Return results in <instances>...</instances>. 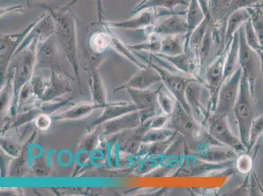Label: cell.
Here are the masks:
<instances>
[{
  "label": "cell",
  "instance_id": "12",
  "mask_svg": "<svg viewBox=\"0 0 263 196\" xmlns=\"http://www.w3.org/2000/svg\"><path fill=\"white\" fill-rule=\"evenodd\" d=\"M250 18L247 9H243L231 14L227 18L226 31H224L223 47L227 43L233 39L234 34L238 32L241 26Z\"/></svg>",
  "mask_w": 263,
  "mask_h": 196
},
{
  "label": "cell",
  "instance_id": "11",
  "mask_svg": "<svg viewBox=\"0 0 263 196\" xmlns=\"http://www.w3.org/2000/svg\"><path fill=\"white\" fill-rule=\"evenodd\" d=\"M185 15L186 11H184L182 13L168 16L161 22L157 23L154 26L145 30V32L147 35L155 33L161 36L185 35L188 32L186 18L183 17Z\"/></svg>",
  "mask_w": 263,
  "mask_h": 196
},
{
  "label": "cell",
  "instance_id": "33",
  "mask_svg": "<svg viewBox=\"0 0 263 196\" xmlns=\"http://www.w3.org/2000/svg\"><path fill=\"white\" fill-rule=\"evenodd\" d=\"M40 1H41V0H40Z\"/></svg>",
  "mask_w": 263,
  "mask_h": 196
},
{
  "label": "cell",
  "instance_id": "20",
  "mask_svg": "<svg viewBox=\"0 0 263 196\" xmlns=\"http://www.w3.org/2000/svg\"><path fill=\"white\" fill-rule=\"evenodd\" d=\"M213 41H214V38H213L211 29L209 27L206 33H205L202 44L200 45L199 52H198V61L200 73L204 71L203 68L205 66V62L209 59Z\"/></svg>",
  "mask_w": 263,
  "mask_h": 196
},
{
  "label": "cell",
  "instance_id": "19",
  "mask_svg": "<svg viewBox=\"0 0 263 196\" xmlns=\"http://www.w3.org/2000/svg\"><path fill=\"white\" fill-rule=\"evenodd\" d=\"M246 9L250 15L253 30L257 35L260 45L263 47V10L258 4Z\"/></svg>",
  "mask_w": 263,
  "mask_h": 196
},
{
  "label": "cell",
  "instance_id": "28",
  "mask_svg": "<svg viewBox=\"0 0 263 196\" xmlns=\"http://www.w3.org/2000/svg\"><path fill=\"white\" fill-rule=\"evenodd\" d=\"M24 8L21 5L18 6H9L8 8H1V17L7 13H23Z\"/></svg>",
  "mask_w": 263,
  "mask_h": 196
},
{
  "label": "cell",
  "instance_id": "32",
  "mask_svg": "<svg viewBox=\"0 0 263 196\" xmlns=\"http://www.w3.org/2000/svg\"><path fill=\"white\" fill-rule=\"evenodd\" d=\"M262 49H263V47H262Z\"/></svg>",
  "mask_w": 263,
  "mask_h": 196
},
{
  "label": "cell",
  "instance_id": "14",
  "mask_svg": "<svg viewBox=\"0 0 263 196\" xmlns=\"http://www.w3.org/2000/svg\"><path fill=\"white\" fill-rule=\"evenodd\" d=\"M185 18L188 26V32L185 35V40L188 39L193 31L200 25L205 18L198 0H190L186 11Z\"/></svg>",
  "mask_w": 263,
  "mask_h": 196
},
{
  "label": "cell",
  "instance_id": "4",
  "mask_svg": "<svg viewBox=\"0 0 263 196\" xmlns=\"http://www.w3.org/2000/svg\"><path fill=\"white\" fill-rule=\"evenodd\" d=\"M185 98L191 114L203 125L212 113V96L209 88L199 80L189 84Z\"/></svg>",
  "mask_w": 263,
  "mask_h": 196
},
{
  "label": "cell",
  "instance_id": "10",
  "mask_svg": "<svg viewBox=\"0 0 263 196\" xmlns=\"http://www.w3.org/2000/svg\"><path fill=\"white\" fill-rule=\"evenodd\" d=\"M232 40L224 45L223 50L217 55V58L209 64L205 69V80L204 83L209 88L212 96V112L216 107L217 95L220 87L223 82L224 65L227 52L230 47Z\"/></svg>",
  "mask_w": 263,
  "mask_h": 196
},
{
  "label": "cell",
  "instance_id": "30",
  "mask_svg": "<svg viewBox=\"0 0 263 196\" xmlns=\"http://www.w3.org/2000/svg\"><path fill=\"white\" fill-rule=\"evenodd\" d=\"M258 5H259V6L260 7V8H262V9L263 10V2H261V3L258 4Z\"/></svg>",
  "mask_w": 263,
  "mask_h": 196
},
{
  "label": "cell",
  "instance_id": "22",
  "mask_svg": "<svg viewBox=\"0 0 263 196\" xmlns=\"http://www.w3.org/2000/svg\"><path fill=\"white\" fill-rule=\"evenodd\" d=\"M262 2L263 0H229L226 8V18L234 12L247 9Z\"/></svg>",
  "mask_w": 263,
  "mask_h": 196
},
{
  "label": "cell",
  "instance_id": "13",
  "mask_svg": "<svg viewBox=\"0 0 263 196\" xmlns=\"http://www.w3.org/2000/svg\"><path fill=\"white\" fill-rule=\"evenodd\" d=\"M239 33L234 34L227 54L223 76V82L235 72L239 68Z\"/></svg>",
  "mask_w": 263,
  "mask_h": 196
},
{
  "label": "cell",
  "instance_id": "17",
  "mask_svg": "<svg viewBox=\"0 0 263 196\" xmlns=\"http://www.w3.org/2000/svg\"><path fill=\"white\" fill-rule=\"evenodd\" d=\"M179 36L180 35H168L162 37L160 53L169 56L183 53L185 52V36L183 39Z\"/></svg>",
  "mask_w": 263,
  "mask_h": 196
},
{
  "label": "cell",
  "instance_id": "1",
  "mask_svg": "<svg viewBox=\"0 0 263 196\" xmlns=\"http://www.w3.org/2000/svg\"><path fill=\"white\" fill-rule=\"evenodd\" d=\"M78 0H71L61 8H52L47 4H40L36 7L46 10L51 16L54 25V34L62 45L72 51L77 45L79 20L73 7Z\"/></svg>",
  "mask_w": 263,
  "mask_h": 196
},
{
  "label": "cell",
  "instance_id": "23",
  "mask_svg": "<svg viewBox=\"0 0 263 196\" xmlns=\"http://www.w3.org/2000/svg\"><path fill=\"white\" fill-rule=\"evenodd\" d=\"M263 133V114L255 118L251 127L247 151L250 152Z\"/></svg>",
  "mask_w": 263,
  "mask_h": 196
},
{
  "label": "cell",
  "instance_id": "3",
  "mask_svg": "<svg viewBox=\"0 0 263 196\" xmlns=\"http://www.w3.org/2000/svg\"><path fill=\"white\" fill-rule=\"evenodd\" d=\"M227 114L212 112L205 121L209 135L217 142L231 148L236 151H246L239 136L234 134L232 130Z\"/></svg>",
  "mask_w": 263,
  "mask_h": 196
},
{
  "label": "cell",
  "instance_id": "26",
  "mask_svg": "<svg viewBox=\"0 0 263 196\" xmlns=\"http://www.w3.org/2000/svg\"><path fill=\"white\" fill-rule=\"evenodd\" d=\"M35 124L38 129L41 130H47L51 126V121L49 117L46 114H40L37 116Z\"/></svg>",
  "mask_w": 263,
  "mask_h": 196
},
{
  "label": "cell",
  "instance_id": "2",
  "mask_svg": "<svg viewBox=\"0 0 263 196\" xmlns=\"http://www.w3.org/2000/svg\"><path fill=\"white\" fill-rule=\"evenodd\" d=\"M254 109L253 95L251 92L248 81L242 73L240 92L237 102L234 106L233 115L237 124L239 138L245 145L246 151L250 140L251 127L255 119Z\"/></svg>",
  "mask_w": 263,
  "mask_h": 196
},
{
  "label": "cell",
  "instance_id": "8",
  "mask_svg": "<svg viewBox=\"0 0 263 196\" xmlns=\"http://www.w3.org/2000/svg\"><path fill=\"white\" fill-rule=\"evenodd\" d=\"M202 126L192 114L186 111L177 102L175 109L169 116V120L165 128L177 131L186 138L197 139L201 135Z\"/></svg>",
  "mask_w": 263,
  "mask_h": 196
},
{
  "label": "cell",
  "instance_id": "5",
  "mask_svg": "<svg viewBox=\"0 0 263 196\" xmlns=\"http://www.w3.org/2000/svg\"><path fill=\"white\" fill-rule=\"evenodd\" d=\"M242 71L239 68L235 72L224 81L219 88L214 111L217 113L227 114L229 116L233 114V110L237 102Z\"/></svg>",
  "mask_w": 263,
  "mask_h": 196
},
{
  "label": "cell",
  "instance_id": "29",
  "mask_svg": "<svg viewBox=\"0 0 263 196\" xmlns=\"http://www.w3.org/2000/svg\"><path fill=\"white\" fill-rule=\"evenodd\" d=\"M96 6H97V13L98 19H99V23L101 24L105 21L102 0H96Z\"/></svg>",
  "mask_w": 263,
  "mask_h": 196
},
{
  "label": "cell",
  "instance_id": "6",
  "mask_svg": "<svg viewBox=\"0 0 263 196\" xmlns=\"http://www.w3.org/2000/svg\"><path fill=\"white\" fill-rule=\"evenodd\" d=\"M151 65L158 71L161 76L162 83L165 87L170 91L176 101L183 107L184 109L191 113L190 107L188 106L185 98V92L189 84L193 81L198 80L195 76H185L174 73L169 69L162 68L154 63Z\"/></svg>",
  "mask_w": 263,
  "mask_h": 196
},
{
  "label": "cell",
  "instance_id": "16",
  "mask_svg": "<svg viewBox=\"0 0 263 196\" xmlns=\"http://www.w3.org/2000/svg\"><path fill=\"white\" fill-rule=\"evenodd\" d=\"M104 27L106 28L107 30L104 32L97 31L90 36V47L92 51L97 53H101L106 51L112 45L113 33H111V28L106 26Z\"/></svg>",
  "mask_w": 263,
  "mask_h": 196
},
{
  "label": "cell",
  "instance_id": "25",
  "mask_svg": "<svg viewBox=\"0 0 263 196\" xmlns=\"http://www.w3.org/2000/svg\"><path fill=\"white\" fill-rule=\"evenodd\" d=\"M168 115H166L164 113L158 114L155 116L153 119L151 128L152 129H161L163 128L166 126L167 123L169 120Z\"/></svg>",
  "mask_w": 263,
  "mask_h": 196
},
{
  "label": "cell",
  "instance_id": "31",
  "mask_svg": "<svg viewBox=\"0 0 263 196\" xmlns=\"http://www.w3.org/2000/svg\"><path fill=\"white\" fill-rule=\"evenodd\" d=\"M147 0H142V1H141L139 4H143L145 2H146Z\"/></svg>",
  "mask_w": 263,
  "mask_h": 196
},
{
  "label": "cell",
  "instance_id": "9",
  "mask_svg": "<svg viewBox=\"0 0 263 196\" xmlns=\"http://www.w3.org/2000/svg\"><path fill=\"white\" fill-rule=\"evenodd\" d=\"M239 33V67L243 75L247 79L251 92L254 94L256 80L257 77L258 63L257 58L259 55L251 49L246 42L245 26H241Z\"/></svg>",
  "mask_w": 263,
  "mask_h": 196
},
{
  "label": "cell",
  "instance_id": "21",
  "mask_svg": "<svg viewBox=\"0 0 263 196\" xmlns=\"http://www.w3.org/2000/svg\"><path fill=\"white\" fill-rule=\"evenodd\" d=\"M148 39L142 44L131 46L133 49L144 50V51L152 52L154 54L160 53L161 51V42L162 37L161 35L151 33L147 35Z\"/></svg>",
  "mask_w": 263,
  "mask_h": 196
},
{
  "label": "cell",
  "instance_id": "7",
  "mask_svg": "<svg viewBox=\"0 0 263 196\" xmlns=\"http://www.w3.org/2000/svg\"><path fill=\"white\" fill-rule=\"evenodd\" d=\"M183 11L171 12L168 10L157 11L156 8L144 9L136 14V16L128 20L120 22H107L101 23L104 26L110 28H118L124 30H146L157 23V21L162 16H171L174 14L182 13Z\"/></svg>",
  "mask_w": 263,
  "mask_h": 196
},
{
  "label": "cell",
  "instance_id": "24",
  "mask_svg": "<svg viewBox=\"0 0 263 196\" xmlns=\"http://www.w3.org/2000/svg\"><path fill=\"white\" fill-rule=\"evenodd\" d=\"M236 166L240 173L247 174L252 171L253 160L248 154H241L236 160Z\"/></svg>",
  "mask_w": 263,
  "mask_h": 196
},
{
  "label": "cell",
  "instance_id": "18",
  "mask_svg": "<svg viewBox=\"0 0 263 196\" xmlns=\"http://www.w3.org/2000/svg\"><path fill=\"white\" fill-rule=\"evenodd\" d=\"M157 95L158 104L161 113L171 116L176 106V98L162 83L157 90Z\"/></svg>",
  "mask_w": 263,
  "mask_h": 196
},
{
  "label": "cell",
  "instance_id": "15",
  "mask_svg": "<svg viewBox=\"0 0 263 196\" xmlns=\"http://www.w3.org/2000/svg\"><path fill=\"white\" fill-rule=\"evenodd\" d=\"M186 0H147L143 4H138L132 11L131 14L136 15L141 11L151 8H164L171 12H176L174 9L178 6H188Z\"/></svg>",
  "mask_w": 263,
  "mask_h": 196
},
{
  "label": "cell",
  "instance_id": "27",
  "mask_svg": "<svg viewBox=\"0 0 263 196\" xmlns=\"http://www.w3.org/2000/svg\"><path fill=\"white\" fill-rule=\"evenodd\" d=\"M200 7L204 12L205 17L212 18V0H198Z\"/></svg>",
  "mask_w": 263,
  "mask_h": 196
}]
</instances>
